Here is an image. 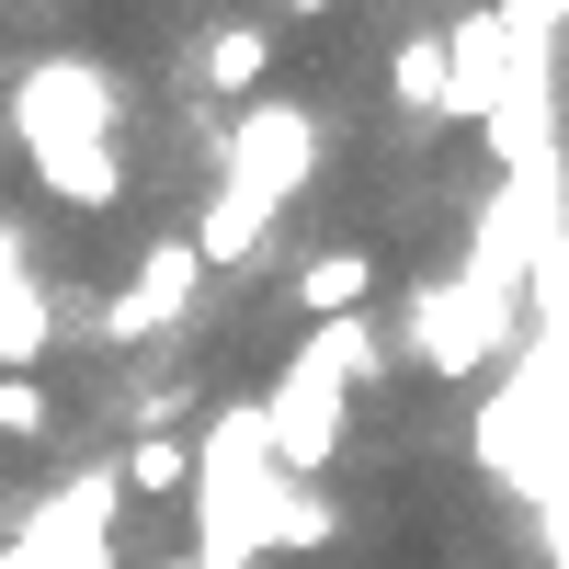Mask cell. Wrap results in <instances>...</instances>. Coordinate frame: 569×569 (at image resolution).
<instances>
[{
  "instance_id": "6da1fadb",
  "label": "cell",
  "mask_w": 569,
  "mask_h": 569,
  "mask_svg": "<svg viewBox=\"0 0 569 569\" xmlns=\"http://www.w3.org/2000/svg\"><path fill=\"white\" fill-rule=\"evenodd\" d=\"M410 330H421V376H479L501 308H490L479 273H433V284H421V308H410Z\"/></svg>"
},
{
  "instance_id": "7a4b0ae2",
  "label": "cell",
  "mask_w": 569,
  "mask_h": 569,
  "mask_svg": "<svg viewBox=\"0 0 569 569\" xmlns=\"http://www.w3.org/2000/svg\"><path fill=\"white\" fill-rule=\"evenodd\" d=\"M376 262L365 240H319L297 273H284V297H297V319H365V297H376Z\"/></svg>"
},
{
  "instance_id": "3957f363",
  "label": "cell",
  "mask_w": 569,
  "mask_h": 569,
  "mask_svg": "<svg viewBox=\"0 0 569 569\" xmlns=\"http://www.w3.org/2000/svg\"><path fill=\"white\" fill-rule=\"evenodd\" d=\"M114 490L126 501H194V445H182V433H137L114 456Z\"/></svg>"
},
{
  "instance_id": "277c9868",
  "label": "cell",
  "mask_w": 569,
  "mask_h": 569,
  "mask_svg": "<svg viewBox=\"0 0 569 569\" xmlns=\"http://www.w3.org/2000/svg\"><path fill=\"white\" fill-rule=\"evenodd\" d=\"M262 80H273V34L262 23H217L206 34V91L217 103H262Z\"/></svg>"
},
{
  "instance_id": "5b68a950",
  "label": "cell",
  "mask_w": 569,
  "mask_h": 569,
  "mask_svg": "<svg viewBox=\"0 0 569 569\" xmlns=\"http://www.w3.org/2000/svg\"><path fill=\"white\" fill-rule=\"evenodd\" d=\"M388 103H399V114H445V103H456V58H445V34H399V58H388Z\"/></svg>"
},
{
  "instance_id": "8992f818",
  "label": "cell",
  "mask_w": 569,
  "mask_h": 569,
  "mask_svg": "<svg viewBox=\"0 0 569 569\" xmlns=\"http://www.w3.org/2000/svg\"><path fill=\"white\" fill-rule=\"evenodd\" d=\"M46 433H58V399H46V376L34 365H0V445H46Z\"/></svg>"
},
{
  "instance_id": "52a82bcc",
  "label": "cell",
  "mask_w": 569,
  "mask_h": 569,
  "mask_svg": "<svg viewBox=\"0 0 569 569\" xmlns=\"http://www.w3.org/2000/svg\"><path fill=\"white\" fill-rule=\"evenodd\" d=\"M501 23H512V34H558L569 0H501Z\"/></svg>"
},
{
  "instance_id": "ba28073f",
  "label": "cell",
  "mask_w": 569,
  "mask_h": 569,
  "mask_svg": "<svg viewBox=\"0 0 569 569\" xmlns=\"http://www.w3.org/2000/svg\"><path fill=\"white\" fill-rule=\"evenodd\" d=\"M273 12H297V23H319V12H342V0H273Z\"/></svg>"
}]
</instances>
